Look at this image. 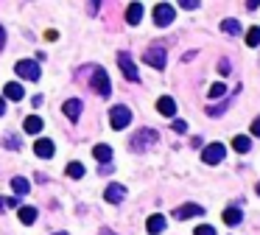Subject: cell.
Returning a JSON list of instances; mask_svg holds the SVG:
<instances>
[{"instance_id":"6da1fadb","label":"cell","mask_w":260,"mask_h":235,"mask_svg":"<svg viewBox=\"0 0 260 235\" xmlns=\"http://www.w3.org/2000/svg\"><path fill=\"white\" fill-rule=\"evenodd\" d=\"M109 123L115 132H120V129H126L129 123H132V110H129L126 104H115L109 110Z\"/></svg>"},{"instance_id":"7a4b0ae2","label":"cell","mask_w":260,"mask_h":235,"mask_svg":"<svg viewBox=\"0 0 260 235\" xmlns=\"http://www.w3.org/2000/svg\"><path fill=\"white\" fill-rule=\"evenodd\" d=\"M14 73L23 81H40V64L34 62V59H20V62L14 64Z\"/></svg>"},{"instance_id":"3957f363","label":"cell","mask_w":260,"mask_h":235,"mask_svg":"<svg viewBox=\"0 0 260 235\" xmlns=\"http://www.w3.org/2000/svg\"><path fill=\"white\" fill-rule=\"evenodd\" d=\"M157 140H159V134L154 132V129H140V132L132 137V149L146 151V149H151V146H154Z\"/></svg>"},{"instance_id":"277c9868","label":"cell","mask_w":260,"mask_h":235,"mask_svg":"<svg viewBox=\"0 0 260 235\" xmlns=\"http://www.w3.org/2000/svg\"><path fill=\"white\" fill-rule=\"evenodd\" d=\"M93 90L101 95V98H109L112 84H109V76H106L104 67H95V73H93Z\"/></svg>"},{"instance_id":"5b68a950","label":"cell","mask_w":260,"mask_h":235,"mask_svg":"<svg viewBox=\"0 0 260 235\" xmlns=\"http://www.w3.org/2000/svg\"><path fill=\"white\" fill-rule=\"evenodd\" d=\"M143 62L149 64V67H154V70H162V67H165V48H162V45L149 48L146 56H143Z\"/></svg>"},{"instance_id":"8992f818","label":"cell","mask_w":260,"mask_h":235,"mask_svg":"<svg viewBox=\"0 0 260 235\" xmlns=\"http://www.w3.org/2000/svg\"><path fill=\"white\" fill-rule=\"evenodd\" d=\"M224 157H227V149H224V143H210V146L202 151V160H205L207 165H218Z\"/></svg>"},{"instance_id":"52a82bcc","label":"cell","mask_w":260,"mask_h":235,"mask_svg":"<svg viewBox=\"0 0 260 235\" xmlns=\"http://www.w3.org/2000/svg\"><path fill=\"white\" fill-rule=\"evenodd\" d=\"M173 6L171 3H157V6H154V23L159 25V28H165V25H171L173 23Z\"/></svg>"},{"instance_id":"ba28073f","label":"cell","mask_w":260,"mask_h":235,"mask_svg":"<svg viewBox=\"0 0 260 235\" xmlns=\"http://www.w3.org/2000/svg\"><path fill=\"white\" fill-rule=\"evenodd\" d=\"M118 64H120V70H123V76L129 78V81H137V64H134V59L126 54V51H120L118 54Z\"/></svg>"},{"instance_id":"9c48e42d","label":"cell","mask_w":260,"mask_h":235,"mask_svg":"<svg viewBox=\"0 0 260 235\" xmlns=\"http://www.w3.org/2000/svg\"><path fill=\"white\" fill-rule=\"evenodd\" d=\"M34 154L40 157V160H51V157L56 154L53 140H48V137H40V140L34 143Z\"/></svg>"},{"instance_id":"30bf717a","label":"cell","mask_w":260,"mask_h":235,"mask_svg":"<svg viewBox=\"0 0 260 235\" xmlns=\"http://www.w3.org/2000/svg\"><path fill=\"white\" fill-rule=\"evenodd\" d=\"M173 216H176L179 221L196 219V216H205V207H202V204H182V207H176V210H173Z\"/></svg>"},{"instance_id":"8fae6325","label":"cell","mask_w":260,"mask_h":235,"mask_svg":"<svg viewBox=\"0 0 260 235\" xmlns=\"http://www.w3.org/2000/svg\"><path fill=\"white\" fill-rule=\"evenodd\" d=\"M165 216H159V213H154V216H149V221H146V233L149 235H159L165 233Z\"/></svg>"},{"instance_id":"7c38bea8","label":"cell","mask_w":260,"mask_h":235,"mask_svg":"<svg viewBox=\"0 0 260 235\" xmlns=\"http://www.w3.org/2000/svg\"><path fill=\"white\" fill-rule=\"evenodd\" d=\"M157 112L162 118H173L176 115V101H173L171 95H162V98L157 101Z\"/></svg>"},{"instance_id":"4fadbf2b","label":"cell","mask_w":260,"mask_h":235,"mask_svg":"<svg viewBox=\"0 0 260 235\" xmlns=\"http://www.w3.org/2000/svg\"><path fill=\"white\" fill-rule=\"evenodd\" d=\"M104 199H106L109 204H120L123 199H126V188H123V185H109L106 193H104Z\"/></svg>"},{"instance_id":"5bb4252c","label":"cell","mask_w":260,"mask_h":235,"mask_svg":"<svg viewBox=\"0 0 260 235\" xmlns=\"http://www.w3.org/2000/svg\"><path fill=\"white\" fill-rule=\"evenodd\" d=\"M221 219H224V224H227V227H238V224L244 221V213L238 210V207H227Z\"/></svg>"},{"instance_id":"9a60e30c","label":"cell","mask_w":260,"mask_h":235,"mask_svg":"<svg viewBox=\"0 0 260 235\" xmlns=\"http://www.w3.org/2000/svg\"><path fill=\"white\" fill-rule=\"evenodd\" d=\"M143 20V3H129L126 8V23L129 25H140Z\"/></svg>"},{"instance_id":"2e32d148","label":"cell","mask_w":260,"mask_h":235,"mask_svg":"<svg viewBox=\"0 0 260 235\" xmlns=\"http://www.w3.org/2000/svg\"><path fill=\"white\" fill-rule=\"evenodd\" d=\"M6 98H8V101H23V98H25L23 84H20V81H8V84H6Z\"/></svg>"},{"instance_id":"e0dca14e","label":"cell","mask_w":260,"mask_h":235,"mask_svg":"<svg viewBox=\"0 0 260 235\" xmlns=\"http://www.w3.org/2000/svg\"><path fill=\"white\" fill-rule=\"evenodd\" d=\"M62 110H64V115L70 118V120H79L81 118V101L79 98H70V101H64Z\"/></svg>"},{"instance_id":"ac0fdd59","label":"cell","mask_w":260,"mask_h":235,"mask_svg":"<svg viewBox=\"0 0 260 235\" xmlns=\"http://www.w3.org/2000/svg\"><path fill=\"white\" fill-rule=\"evenodd\" d=\"M93 157H95L101 165H109V160H112V146H106V143L95 146V149H93Z\"/></svg>"},{"instance_id":"d6986e66","label":"cell","mask_w":260,"mask_h":235,"mask_svg":"<svg viewBox=\"0 0 260 235\" xmlns=\"http://www.w3.org/2000/svg\"><path fill=\"white\" fill-rule=\"evenodd\" d=\"M23 132L25 134H40L42 132V118H37V115L25 118V120H23Z\"/></svg>"},{"instance_id":"ffe728a7","label":"cell","mask_w":260,"mask_h":235,"mask_svg":"<svg viewBox=\"0 0 260 235\" xmlns=\"http://www.w3.org/2000/svg\"><path fill=\"white\" fill-rule=\"evenodd\" d=\"M232 149H235L238 154L252 151V137H246V134H238V137H232Z\"/></svg>"},{"instance_id":"44dd1931","label":"cell","mask_w":260,"mask_h":235,"mask_svg":"<svg viewBox=\"0 0 260 235\" xmlns=\"http://www.w3.org/2000/svg\"><path fill=\"white\" fill-rule=\"evenodd\" d=\"M11 190H14L17 196H25L31 190V182L25 179V176H14V179H11Z\"/></svg>"},{"instance_id":"7402d4cb","label":"cell","mask_w":260,"mask_h":235,"mask_svg":"<svg viewBox=\"0 0 260 235\" xmlns=\"http://www.w3.org/2000/svg\"><path fill=\"white\" fill-rule=\"evenodd\" d=\"M246 45L249 48H260V25H255V28L246 31Z\"/></svg>"},{"instance_id":"603a6c76","label":"cell","mask_w":260,"mask_h":235,"mask_svg":"<svg viewBox=\"0 0 260 235\" xmlns=\"http://www.w3.org/2000/svg\"><path fill=\"white\" fill-rule=\"evenodd\" d=\"M221 31L224 34H241V23H238V20H221Z\"/></svg>"},{"instance_id":"cb8c5ba5","label":"cell","mask_w":260,"mask_h":235,"mask_svg":"<svg viewBox=\"0 0 260 235\" xmlns=\"http://www.w3.org/2000/svg\"><path fill=\"white\" fill-rule=\"evenodd\" d=\"M20 221L23 224H34L37 221V207H20Z\"/></svg>"},{"instance_id":"d4e9b609","label":"cell","mask_w":260,"mask_h":235,"mask_svg":"<svg viewBox=\"0 0 260 235\" xmlns=\"http://www.w3.org/2000/svg\"><path fill=\"white\" fill-rule=\"evenodd\" d=\"M67 176L81 179V176H84V165H81V163H70V165H67Z\"/></svg>"},{"instance_id":"484cf974","label":"cell","mask_w":260,"mask_h":235,"mask_svg":"<svg viewBox=\"0 0 260 235\" xmlns=\"http://www.w3.org/2000/svg\"><path fill=\"white\" fill-rule=\"evenodd\" d=\"M224 93H227V84H224V81H215V84L210 87V93H207V95H210V98H221Z\"/></svg>"},{"instance_id":"4316f807","label":"cell","mask_w":260,"mask_h":235,"mask_svg":"<svg viewBox=\"0 0 260 235\" xmlns=\"http://www.w3.org/2000/svg\"><path fill=\"white\" fill-rule=\"evenodd\" d=\"M227 107H229V104H215V107H207V115H210V118H218V115H224V112H227Z\"/></svg>"},{"instance_id":"83f0119b","label":"cell","mask_w":260,"mask_h":235,"mask_svg":"<svg viewBox=\"0 0 260 235\" xmlns=\"http://www.w3.org/2000/svg\"><path fill=\"white\" fill-rule=\"evenodd\" d=\"M193 235H215V227H210V224H199V227L193 230Z\"/></svg>"},{"instance_id":"f1b7e54d","label":"cell","mask_w":260,"mask_h":235,"mask_svg":"<svg viewBox=\"0 0 260 235\" xmlns=\"http://www.w3.org/2000/svg\"><path fill=\"white\" fill-rule=\"evenodd\" d=\"M11 207H17V199H6V196H0V213L11 210Z\"/></svg>"},{"instance_id":"f546056e","label":"cell","mask_w":260,"mask_h":235,"mask_svg":"<svg viewBox=\"0 0 260 235\" xmlns=\"http://www.w3.org/2000/svg\"><path fill=\"white\" fill-rule=\"evenodd\" d=\"M173 132H188V123H185V120H179V118H176V120H173Z\"/></svg>"},{"instance_id":"4dcf8cb0","label":"cell","mask_w":260,"mask_h":235,"mask_svg":"<svg viewBox=\"0 0 260 235\" xmlns=\"http://www.w3.org/2000/svg\"><path fill=\"white\" fill-rule=\"evenodd\" d=\"M252 134H255V137H260V115L252 120Z\"/></svg>"},{"instance_id":"1f68e13d","label":"cell","mask_w":260,"mask_h":235,"mask_svg":"<svg viewBox=\"0 0 260 235\" xmlns=\"http://www.w3.org/2000/svg\"><path fill=\"white\" fill-rule=\"evenodd\" d=\"M182 6L185 8H199V0H182Z\"/></svg>"},{"instance_id":"d6a6232c","label":"cell","mask_w":260,"mask_h":235,"mask_svg":"<svg viewBox=\"0 0 260 235\" xmlns=\"http://www.w3.org/2000/svg\"><path fill=\"white\" fill-rule=\"evenodd\" d=\"M3 45H6V28L0 25V51H3Z\"/></svg>"},{"instance_id":"836d02e7","label":"cell","mask_w":260,"mask_h":235,"mask_svg":"<svg viewBox=\"0 0 260 235\" xmlns=\"http://www.w3.org/2000/svg\"><path fill=\"white\" fill-rule=\"evenodd\" d=\"M218 70L221 73H229V62H218Z\"/></svg>"},{"instance_id":"e575fe53","label":"cell","mask_w":260,"mask_h":235,"mask_svg":"<svg viewBox=\"0 0 260 235\" xmlns=\"http://www.w3.org/2000/svg\"><path fill=\"white\" fill-rule=\"evenodd\" d=\"M0 115H6V101L0 98Z\"/></svg>"},{"instance_id":"d590c367","label":"cell","mask_w":260,"mask_h":235,"mask_svg":"<svg viewBox=\"0 0 260 235\" xmlns=\"http://www.w3.org/2000/svg\"><path fill=\"white\" fill-rule=\"evenodd\" d=\"M53 235H67V233H53Z\"/></svg>"},{"instance_id":"8d00e7d4","label":"cell","mask_w":260,"mask_h":235,"mask_svg":"<svg viewBox=\"0 0 260 235\" xmlns=\"http://www.w3.org/2000/svg\"><path fill=\"white\" fill-rule=\"evenodd\" d=\"M255 190H258V196H260V185H258V188H255Z\"/></svg>"},{"instance_id":"74e56055","label":"cell","mask_w":260,"mask_h":235,"mask_svg":"<svg viewBox=\"0 0 260 235\" xmlns=\"http://www.w3.org/2000/svg\"><path fill=\"white\" fill-rule=\"evenodd\" d=\"M104 235H112V233H104Z\"/></svg>"}]
</instances>
